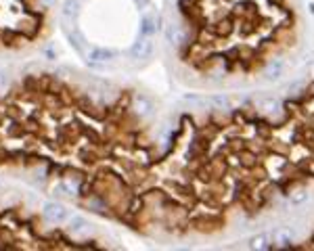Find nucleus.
Listing matches in <instances>:
<instances>
[{
	"label": "nucleus",
	"instance_id": "obj_1",
	"mask_svg": "<svg viewBox=\"0 0 314 251\" xmlns=\"http://www.w3.org/2000/svg\"><path fill=\"white\" fill-rule=\"evenodd\" d=\"M44 218L48 222H63V220H67V209L63 207L61 203H46L44 205Z\"/></svg>",
	"mask_w": 314,
	"mask_h": 251
},
{
	"label": "nucleus",
	"instance_id": "obj_2",
	"mask_svg": "<svg viewBox=\"0 0 314 251\" xmlns=\"http://www.w3.org/2000/svg\"><path fill=\"white\" fill-rule=\"evenodd\" d=\"M283 69H285L283 61L275 59V61H270L268 65H266V69H264V75H266V80H268V82H277V80H281Z\"/></svg>",
	"mask_w": 314,
	"mask_h": 251
},
{
	"label": "nucleus",
	"instance_id": "obj_3",
	"mask_svg": "<svg viewBox=\"0 0 314 251\" xmlns=\"http://www.w3.org/2000/svg\"><path fill=\"white\" fill-rule=\"evenodd\" d=\"M151 53H153V42L149 38L138 40L134 48H132V54H134L136 59H147V57H151Z\"/></svg>",
	"mask_w": 314,
	"mask_h": 251
},
{
	"label": "nucleus",
	"instance_id": "obj_4",
	"mask_svg": "<svg viewBox=\"0 0 314 251\" xmlns=\"http://www.w3.org/2000/svg\"><path fill=\"white\" fill-rule=\"evenodd\" d=\"M90 61H96V63H103V61H111L115 57V51H109V48H92L90 51Z\"/></svg>",
	"mask_w": 314,
	"mask_h": 251
},
{
	"label": "nucleus",
	"instance_id": "obj_5",
	"mask_svg": "<svg viewBox=\"0 0 314 251\" xmlns=\"http://www.w3.org/2000/svg\"><path fill=\"white\" fill-rule=\"evenodd\" d=\"M291 239H293V234H291V230H287V228H278V230H275V234H272V241L278 243L281 247L291 245Z\"/></svg>",
	"mask_w": 314,
	"mask_h": 251
},
{
	"label": "nucleus",
	"instance_id": "obj_6",
	"mask_svg": "<svg viewBox=\"0 0 314 251\" xmlns=\"http://www.w3.org/2000/svg\"><path fill=\"white\" fill-rule=\"evenodd\" d=\"M80 13V2L78 0H65V4H63V17L65 19H75Z\"/></svg>",
	"mask_w": 314,
	"mask_h": 251
},
{
	"label": "nucleus",
	"instance_id": "obj_7",
	"mask_svg": "<svg viewBox=\"0 0 314 251\" xmlns=\"http://www.w3.org/2000/svg\"><path fill=\"white\" fill-rule=\"evenodd\" d=\"M155 32H157L155 17H151V15L143 17V21H141V34H143V36H151V34H155Z\"/></svg>",
	"mask_w": 314,
	"mask_h": 251
},
{
	"label": "nucleus",
	"instance_id": "obj_8",
	"mask_svg": "<svg viewBox=\"0 0 314 251\" xmlns=\"http://www.w3.org/2000/svg\"><path fill=\"white\" fill-rule=\"evenodd\" d=\"M86 228H88V222H86V218H82V215H74V218L69 220V233L78 234V233H84Z\"/></svg>",
	"mask_w": 314,
	"mask_h": 251
},
{
	"label": "nucleus",
	"instance_id": "obj_9",
	"mask_svg": "<svg viewBox=\"0 0 314 251\" xmlns=\"http://www.w3.org/2000/svg\"><path fill=\"white\" fill-rule=\"evenodd\" d=\"M270 241H272V236H268V234H258V236H251L249 247L251 249H268L270 247Z\"/></svg>",
	"mask_w": 314,
	"mask_h": 251
},
{
	"label": "nucleus",
	"instance_id": "obj_10",
	"mask_svg": "<svg viewBox=\"0 0 314 251\" xmlns=\"http://www.w3.org/2000/svg\"><path fill=\"white\" fill-rule=\"evenodd\" d=\"M166 36H167V40H170L172 44H180V42L185 40V36H183V32H180L178 25H170V27H167V34H166Z\"/></svg>",
	"mask_w": 314,
	"mask_h": 251
},
{
	"label": "nucleus",
	"instance_id": "obj_11",
	"mask_svg": "<svg viewBox=\"0 0 314 251\" xmlns=\"http://www.w3.org/2000/svg\"><path fill=\"white\" fill-rule=\"evenodd\" d=\"M260 107L266 111V113H277V109L281 107V105H278V101H260Z\"/></svg>",
	"mask_w": 314,
	"mask_h": 251
},
{
	"label": "nucleus",
	"instance_id": "obj_12",
	"mask_svg": "<svg viewBox=\"0 0 314 251\" xmlns=\"http://www.w3.org/2000/svg\"><path fill=\"white\" fill-rule=\"evenodd\" d=\"M207 103H212V105H216V107H220V109H226L228 107V99L224 94H218V96H212Z\"/></svg>",
	"mask_w": 314,
	"mask_h": 251
},
{
	"label": "nucleus",
	"instance_id": "obj_13",
	"mask_svg": "<svg viewBox=\"0 0 314 251\" xmlns=\"http://www.w3.org/2000/svg\"><path fill=\"white\" fill-rule=\"evenodd\" d=\"M306 199H308V193H306V191H297L296 195H291V203H296V205L304 203Z\"/></svg>",
	"mask_w": 314,
	"mask_h": 251
},
{
	"label": "nucleus",
	"instance_id": "obj_14",
	"mask_svg": "<svg viewBox=\"0 0 314 251\" xmlns=\"http://www.w3.org/2000/svg\"><path fill=\"white\" fill-rule=\"evenodd\" d=\"M185 101L193 103V105H199V107H205V105H207V99H201V96H195V94H186Z\"/></svg>",
	"mask_w": 314,
	"mask_h": 251
},
{
	"label": "nucleus",
	"instance_id": "obj_15",
	"mask_svg": "<svg viewBox=\"0 0 314 251\" xmlns=\"http://www.w3.org/2000/svg\"><path fill=\"white\" fill-rule=\"evenodd\" d=\"M6 82H9V78H6V73H4V72H0V88L6 86Z\"/></svg>",
	"mask_w": 314,
	"mask_h": 251
}]
</instances>
